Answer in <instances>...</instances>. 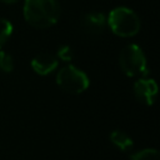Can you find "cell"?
<instances>
[{
  "instance_id": "1",
  "label": "cell",
  "mask_w": 160,
  "mask_h": 160,
  "mask_svg": "<svg viewBox=\"0 0 160 160\" xmlns=\"http://www.w3.org/2000/svg\"><path fill=\"white\" fill-rule=\"evenodd\" d=\"M24 18L34 28H50L60 18V5L56 0H25Z\"/></svg>"
},
{
  "instance_id": "2",
  "label": "cell",
  "mask_w": 160,
  "mask_h": 160,
  "mask_svg": "<svg viewBox=\"0 0 160 160\" xmlns=\"http://www.w3.org/2000/svg\"><path fill=\"white\" fill-rule=\"evenodd\" d=\"M106 22L114 34L121 38H130L139 32L141 22L138 14L125 6L115 8L110 11Z\"/></svg>"
},
{
  "instance_id": "3",
  "label": "cell",
  "mask_w": 160,
  "mask_h": 160,
  "mask_svg": "<svg viewBox=\"0 0 160 160\" xmlns=\"http://www.w3.org/2000/svg\"><path fill=\"white\" fill-rule=\"evenodd\" d=\"M119 65L128 76H146L149 74L145 55L136 44L126 45L120 51Z\"/></svg>"
},
{
  "instance_id": "4",
  "label": "cell",
  "mask_w": 160,
  "mask_h": 160,
  "mask_svg": "<svg viewBox=\"0 0 160 160\" xmlns=\"http://www.w3.org/2000/svg\"><path fill=\"white\" fill-rule=\"evenodd\" d=\"M56 84L69 94H81L89 88L88 75L74 65H66L58 71Z\"/></svg>"
},
{
  "instance_id": "5",
  "label": "cell",
  "mask_w": 160,
  "mask_h": 160,
  "mask_svg": "<svg viewBox=\"0 0 160 160\" xmlns=\"http://www.w3.org/2000/svg\"><path fill=\"white\" fill-rule=\"evenodd\" d=\"M158 94V85L155 80L141 78L134 84V95L138 101L145 105H152Z\"/></svg>"
},
{
  "instance_id": "6",
  "label": "cell",
  "mask_w": 160,
  "mask_h": 160,
  "mask_svg": "<svg viewBox=\"0 0 160 160\" xmlns=\"http://www.w3.org/2000/svg\"><path fill=\"white\" fill-rule=\"evenodd\" d=\"M81 29L90 35H99L105 30L106 26V18L102 12L91 11L82 15L80 20Z\"/></svg>"
},
{
  "instance_id": "7",
  "label": "cell",
  "mask_w": 160,
  "mask_h": 160,
  "mask_svg": "<svg viewBox=\"0 0 160 160\" xmlns=\"http://www.w3.org/2000/svg\"><path fill=\"white\" fill-rule=\"evenodd\" d=\"M58 58L49 52H41L31 60L32 70L39 75H48L58 68Z\"/></svg>"
},
{
  "instance_id": "8",
  "label": "cell",
  "mask_w": 160,
  "mask_h": 160,
  "mask_svg": "<svg viewBox=\"0 0 160 160\" xmlns=\"http://www.w3.org/2000/svg\"><path fill=\"white\" fill-rule=\"evenodd\" d=\"M110 141L121 151L124 152H128L132 149L134 146V141L124 131L121 130H114L111 134H110Z\"/></svg>"
},
{
  "instance_id": "9",
  "label": "cell",
  "mask_w": 160,
  "mask_h": 160,
  "mask_svg": "<svg viewBox=\"0 0 160 160\" xmlns=\"http://www.w3.org/2000/svg\"><path fill=\"white\" fill-rule=\"evenodd\" d=\"M12 32V25L9 20L0 18V50L1 48L5 45V42L8 41V39L10 38Z\"/></svg>"
},
{
  "instance_id": "10",
  "label": "cell",
  "mask_w": 160,
  "mask_h": 160,
  "mask_svg": "<svg viewBox=\"0 0 160 160\" xmlns=\"http://www.w3.org/2000/svg\"><path fill=\"white\" fill-rule=\"evenodd\" d=\"M131 160H160L159 151L155 149H144L131 156Z\"/></svg>"
},
{
  "instance_id": "11",
  "label": "cell",
  "mask_w": 160,
  "mask_h": 160,
  "mask_svg": "<svg viewBox=\"0 0 160 160\" xmlns=\"http://www.w3.org/2000/svg\"><path fill=\"white\" fill-rule=\"evenodd\" d=\"M0 69L4 72H11L14 70V60L12 56L2 50H0Z\"/></svg>"
},
{
  "instance_id": "12",
  "label": "cell",
  "mask_w": 160,
  "mask_h": 160,
  "mask_svg": "<svg viewBox=\"0 0 160 160\" xmlns=\"http://www.w3.org/2000/svg\"><path fill=\"white\" fill-rule=\"evenodd\" d=\"M58 58L62 61H70L72 59V50L69 45H62L58 50Z\"/></svg>"
},
{
  "instance_id": "13",
  "label": "cell",
  "mask_w": 160,
  "mask_h": 160,
  "mask_svg": "<svg viewBox=\"0 0 160 160\" xmlns=\"http://www.w3.org/2000/svg\"><path fill=\"white\" fill-rule=\"evenodd\" d=\"M0 1H2V2H5V4H15L18 0H0Z\"/></svg>"
}]
</instances>
